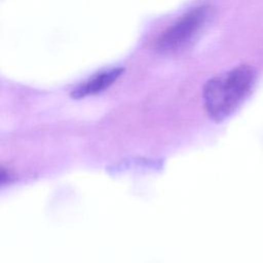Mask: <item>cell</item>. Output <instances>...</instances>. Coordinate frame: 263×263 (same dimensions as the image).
<instances>
[{
  "mask_svg": "<svg viewBox=\"0 0 263 263\" xmlns=\"http://www.w3.org/2000/svg\"><path fill=\"white\" fill-rule=\"evenodd\" d=\"M122 71V68H112L100 72L93 75L85 82L78 85L75 89H73L71 96L75 99H80L87 96L99 93L104 89L108 88L112 83H114L117 80V78L121 75Z\"/></svg>",
  "mask_w": 263,
  "mask_h": 263,
  "instance_id": "3957f363",
  "label": "cell"
},
{
  "mask_svg": "<svg viewBox=\"0 0 263 263\" xmlns=\"http://www.w3.org/2000/svg\"><path fill=\"white\" fill-rule=\"evenodd\" d=\"M211 16L208 6L195 7L182 15L157 39L156 48L163 53L177 51L186 46L204 27Z\"/></svg>",
  "mask_w": 263,
  "mask_h": 263,
  "instance_id": "7a4b0ae2",
  "label": "cell"
},
{
  "mask_svg": "<svg viewBox=\"0 0 263 263\" xmlns=\"http://www.w3.org/2000/svg\"><path fill=\"white\" fill-rule=\"evenodd\" d=\"M256 80L257 72L250 65L237 66L208 80L203 103L209 116L218 122L228 118L251 95Z\"/></svg>",
  "mask_w": 263,
  "mask_h": 263,
  "instance_id": "6da1fadb",
  "label": "cell"
}]
</instances>
